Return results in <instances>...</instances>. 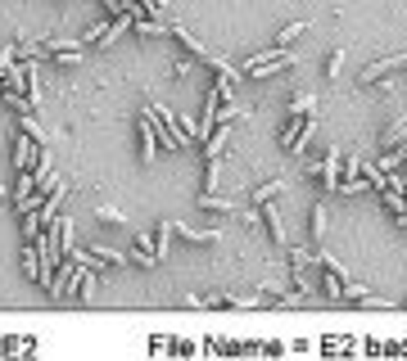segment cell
I'll use <instances>...</instances> for the list:
<instances>
[{
  "mask_svg": "<svg viewBox=\"0 0 407 361\" xmlns=\"http://www.w3.org/2000/svg\"><path fill=\"white\" fill-rule=\"evenodd\" d=\"M313 104H317V99H313V91H299V95L290 99V118H303V113H313Z\"/></svg>",
  "mask_w": 407,
  "mask_h": 361,
  "instance_id": "44dd1931",
  "label": "cell"
},
{
  "mask_svg": "<svg viewBox=\"0 0 407 361\" xmlns=\"http://www.w3.org/2000/svg\"><path fill=\"white\" fill-rule=\"evenodd\" d=\"M14 59H18V45H14V41H9L5 50H0V72H5L9 64H14Z\"/></svg>",
  "mask_w": 407,
  "mask_h": 361,
  "instance_id": "d6a6232c",
  "label": "cell"
},
{
  "mask_svg": "<svg viewBox=\"0 0 407 361\" xmlns=\"http://www.w3.org/2000/svg\"><path fill=\"white\" fill-rule=\"evenodd\" d=\"M18 217H23V240L32 244L36 235H41V217H32V213H18Z\"/></svg>",
  "mask_w": 407,
  "mask_h": 361,
  "instance_id": "4316f807",
  "label": "cell"
},
{
  "mask_svg": "<svg viewBox=\"0 0 407 361\" xmlns=\"http://www.w3.org/2000/svg\"><path fill=\"white\" fill-rule=\"evenodd\" d=\"M200 208H204V213H236V199H227V194L208 190V194L200 199Z\"/></svg>",
  "mask_w": 407,
  "mask_h": 361,
  "instance_id": "5bb4252c",
  "label": "cell"
},
{
  "mask_svg": "<svg viewBox=\"0 0 407 361\" xmlns=\"http://www.w3.org/2000/svg\"><path fill=\"white\" fill-rule=\"evenodd\" d=\"M227 140H231V122H222L217 131H208L204 140H200V149H204V158H222V149H227Z\"/></svg>",
  "mask_w": 407,
  "mask_h": 361,
  "instance_id": "9c48e42d",
  "label": "cell"
},
{
  "mask_svg": "<svg viewBox=\"0 0 407 361\" xmlns=\"http://www.w3.org/2000/svg\"><path fill=\"white\" fill-rule=\"evenodd\" d=\"M362 294H367V284L349 276V280H344V294H340V298H349V303H357V298H362Z\"/></svg>",
  "mask_w": 407,
  "mask_h": 361,
  "instance_id": "f1b7e54d",
  "label": "cell"
},
{
  "mask_svg": "<svg viewBox=\"0 0 407 361\" xmlns=\"http://www.w3.org/2000/svg\"><path fill=\"white\" fill-rule=\"evenodd\" d=\"M150 113H154V131H158V149H190V145H195L190 135H181L177 118H172V109L150 104Z\"/></svg>",
  "mask_w": 407,
  "mask_h": 361,
  "instance_id": "7a4b0ae2",
  "label": "cell"
},
{
  "mask_svg": "<svg viewBox=\"0 0 407 361\" xmlns=\"http://www.w3.org/2000/svg\"><path fill=\"white\" fill-rule=\"evenodd\" d=\"M290 68H299V55L294 50H281V45H271L263 50V55H254V59H244V77H254V82H271V77H281V72H290Z\"/></svg>",
  "mask_w": 407,
  "mask_h": 361,
  "instance_id": "6da1fadb",
  "label": "cell"
},
{
  "mask_svg": "<svg viewBox=\"0 0 407 361\" xmlns=\"http://www.w3.org/2000/svg\"><path fill=\"white\" fill-rule=\"evenodd\" d=\"M41 45H45V50L55 55V50H77L82 41H77V36H41Z\"/></svg>",
  "mask_w": 407,
  "mask_h": 361,
  "instance_id": "603a6c76",
  "label": "cell"
},
{
  "mask_svg": "<svg viewBox=\"0 0 407 361\" xmlns=\"http://www.w3.org/2000/svg\"><path fill=\"white\" fill-rule=\"evenodd\" d=\"M172 235H181L186 244H217V231H195L186 221H172Z\"/></svg>",
  "mask_w": 407,
  "mask_h": 361,
  "instance_id": "4fadbf2b",
  "label": "cell"
},
{
  "mask_svg": "<svg viewBox=\"0 0 407 361\" xmlns=\"http://www.w3.org/2000/svg\"><path fill=\"white\" fill-rule=\"evenodd\" d=\"M131 262H141V267H158V253H154V235H136V248H131Z\"/></svg>",
  "mask_w": 407,
  "mask_h": 361,
  "instance_id": "8fae6325",
  "label": "cell"
},
{
  "mask_svg": "<svg viewBox=\"0 0 407 361\" xmlns=\"http://www.w3.org/2000/svg\"><path fill=\"white\" fill-rule=\"evenodd\" d=\"M403 163H407V149H385V154H380V163H376V167H380V172H398Z\"/></svg>",
  "mask_w": 407,
  "mask_h": 361,
  "instance_id": "ac0fdd59",
  "label": "cell"
},
{
  "mask_svg": "<svg viewBox=\"0 0 407 361\" xmlns=\"http://www.w3.org/2000/svg\"><path fill=\"white\" fill-rule=\"evenodd\" d=\"M290 190V181H267V185H258V190H254V204L249 208H258V204H271V199H276V194H286Z\"/></svg>",
  "mask_w": 407,
  "mask_h": 361,
  "instance_id": "e0dca14e",
  "label": "cell"
},
{
  "mask_svg": "<svg viewBox=\"0 0 407 361\" xmlns=\"http://www.w3.org/2000/svg\"><path fill=\"white\" fill-rule=\"evenodd\" d=\"M313 135H317V113H303V118H290V122H286V131H281V145H286L290 154H303Z\"/></svg>",
  "mask_w": 407,
  "mask_h": 361,
  "instance_id": "3957f363",
  "label": "cell"
},
{
  "mask_svg": "<svg viewBox=\"0 0 407 361\" xmlns=\"http://www.w3.org/2000/svg\"><path fill=\"white\" fill-rule=\"evenodd\" d=\"M168 244H172V221H163V226L154 231V253H158V262L168 257Z\"/></svg>",
  "mask_w": 407,
  "mask_h": 361,
  "instance_id": "7402d4cb",
  "label": "cell"
},
{
  "mask_svg": "<svg viewBox=\"0 0 407 361\" xmlns=\"http://www.w3.org/2000/svg\"><path fill=\"white\" fill-rule=\"evenodd\" d=\"M0 199H5V185H0Z\"/></svg>",
  "mask_w": 407,
  "mask_h": 361,
  "instance_id": "e575fe53",
  "label": "cell"
},
{
  "mask_svg": "<svg viewBox=\"0 0 407 361\" xmlns=\"http://www.w3.org/2000/svg\"><path fill=\"white\" fill-rule=\"evenodd\" d=\"M18 131H23V135H32L36 145H45V131H41V122H36L32 113H18Z\"/></svg>",
  "mask_w": 407,
  "mask_h": 361,
  "instance_id": "ffe728a7",
  "label": "cell"
},
{
  "mask_svg": "<svg viewBox=\"0 0 407 361\" xmlns=\"http://www.w3.org/2000/svg\"><path fill=\"white\" fill-rule=\"evenodd\" d=\"M32 194V177L28 172H18V181H14V199H28Z\"/></svg>",
  "mask_w": 407,
  "mask_h": 361,
  "instance_id": "1f68e13d",
  "label": "cell"
},
{
  "mask_svg": "<svg viewBox=\"0 0 407 361\" xmlns=\"http://www.w3.org/2000/svg\"><path fill=\"white\" fill-rule=\"evenodd\" d=\"M322 68H326V77H340V72H344V50H340V45L326 55V64H322Z\"/></svg>",
  "mask_w": 407,
  "mask_h": 361,
  "instance_id": "484cf974",
  "label": "cell"
},
{
  "mask_svg": "<svg viewBox=\"0 0 407 361\" xmlns=\"http://www.w3.org/2000/svg\"><path fill=\"white\" fill-rule=\"evenodd\" d=\"M258 217L267 221L271 244H290V235H286V217H281V208H276V204H258Z\"/></svg>",
  "mask_w": 407,
  "mask_h": 361,
  "instance_id": "8992f818",
  "label": "cell"
},
{
  "mask_svg": "<svg viewBox=\"0 0 407 361\" xmlns=\"http://www.w3.org/2000/svg\"><path fill=\"white\" fill-rule=\"evenodd\" d=\"M303 32H308V23H290V28H281V32H276V45H281V50H290V41H294V36H303Z\"/></svg>",
  "mask_w": 407,
  "mask_h": 361,
  "instance_id": "cb8c5ba5",
  "label": "cell"
},
{
  "mask_svg": "<svg viewBox=\"0 0 407 361\" xmlns=\"http://www.w3.org/2000/svg\"><path fill=\"white\" fill-rule=\"evenodd\" d=\"M95 253H100L109 267H122V262H127V253H118V248H104V244H95Z\"/></svg>",
  "mask_w": 407,
  "mask_h": 361,
  "instance_id": "f546056e",
  "label": "cell"
},
{
  "mask_svg": "<svg viewBox=\"0 0 407 361\" xmlns=\"http://www.w3.org/2000/svg\"><path fill=\"white\" fill-rule=\"evenodd\" d=\"M403 68H407V50H403V55H385V59H371V64L362 68V82H367V86H371V82H385L389 72H403Z\"/></svg>",
  "mask_w": 407,
  "mask_h": 361,
  "instance_id": "277c9868",
  "label": "cell"
},
{
  "mask_svg": "<svg viewBox=\"0 0 407 361\" xmlns=\"http://www.w3.org/2000/svg\"><path fill=\"white\" fill-rule=\"evenodd\" d=\"M154 149H158V131H154V113L145 109L141 113V158H145V167L154 163Z\"/></svg>",
  "mask_w": 407,
  "mask_h": 361,
  "instance_id": "52a82bcc",
  "label": "cell"
},
{
  "mask_svg": "<svg viewBox=\"0 0 407 361\" xmlns=\"http://www.w3.org/2000/svg\"><path fill=\"white\" fill-rule=\"evenodd\" d=\"M213 118H217V122H236V118H244V109H240V104H227V109L217 104V113H213Z\"/></svg>",
  "mask_w": 407,
  "mask_h": 361,
  "instance_id": "4dcf8cb0",
  "label": "cell"
},
{
  "mask_svg": "<svg viewBox=\"0 0 407 361\" xmlns=\"http://www.w3.org/2000/svg\"><path fill=\"white\" fill-rule=\"evenodd\" d=\"M23 271H28V280H41V248L32 244H23Z\"/></svg>",
  "mask_w": 407,
  "mask_h": 361,
  "instance_id": "2e32d148",
  "label": "cell"
},
{
  "mask_svg": "<svg viewBox=\"0 0 407 361\" xmlns=\"http://www.w3.org/2000/svg\"><path fill=\"white\" fill-rule=\"evenodd\" d=\"M326 217H330L326 199H322V204H313V240H326Z\"/></svg>",
  "mask_w": 407,
  "mask_h": 361,
  "instance_id": "d6986e66",
  "label": "cell"
},
{
  "mask_svg": "<svg viewBox=\"0 0 407 361\" xmlns=\"http://www.w3.org/2000/svg\"><path fill=\"white\" fill-rule=\"evenodd\" d=\"M131 32H136V36H141V41H145V36H168L172 28H168V18H145V14H136Z\"/></svg>",
  "mask_w": 407,
  "mask_h": 361,
  "instance_id": "7c38bea8",
  "label": "cell"
},
{
  "mask_svg": "<svg viewBox=\"0 0 407 361\" xmlns=\"http://www.w3.org/2000/svg\"><path fill=\"white\" fill-rule=\"evenodd\" d=\"M68 257H72V262H77V267H86V271H95V276H100V271L109 267V262H104V257H100V253H95V248H91V253H82V248H77V244H72V253H68Z\"/></svg>",
  "mask_w": 407,
  "mask_h": 361,
  "instance_id": "9a60e30c",
  "label": "cell"
},
{
  "mask_svg": "<svg viewBox=\"0 0 407 361\" xmlns=\"http://www.w3.org/2000/svg\"><path fill=\"white\" fill-rule=\"evenodd\" d=\"M172 36H177V41H181V45H186V55H190V59H200V64H213V59H217V55H213V50H208V45L200 41V36H190L186 28H172Z\"/></svg>",
  "mask_w": 407,
  "mask_h": 361,
  "instance_id": "ba28073f",
  "label": "cell"
},
{
  "mask_svg": "<svg viewBox=\"0 0 407 361\" xmlns=\"http://www.w3.org/2000/svg\"><path fill=\"white\" fill-rule=\"evenodd\" d=\"M340 149H326V158H322V163H313V167H308V172H313V177H322V185H326V190H335V185H340Z\"/></svg>",
  "mask_w": 407,
  "mask_h": 361,
  "instance_id": "5b68a950",
  "label": "cell"
},
{
  "mask_svg": "<svg viewBox=\"0 0 407 361\" xmlns=\"http://www.w3.org/2000/svg\"><path fill=\"white\" fill-rule=\"evenodd\" d=\"M398 226H403V231H407V213H398Z\"/></svg>",
  "mask_w": 407,
  "mask_h": 361,
  "instance_id": "836d02e7",
  "label": "cell"
},
{
  "mask_svg": "<svg viewBox=\"0 0 407 361\" xmlns=\"http://www.w3.org/2000/svg\"><path fill=\"white\" fill-rule=\"evenodd\" d=\"M380 145H385V149L407 145V113H398L394 122H385V131H380Z\"/></svg>",
  "mask_w": 407,
  "mask_h": 361,
  "instance_id": "30bf717a",
  "label": "cell"
},
{
  "mask_svg": "<svg viewBox=\"0 0 407 361\" xmlns=\"http://www.w3.org/2000/svg\"><path fill=\"white\" fill-rule=\"evenodd\" d=\"M77 59H82V45H77V50H55V55H50V64H55V68H72Z\"/></svg>",
  "mask_w": 407,
  "mask_h": 361,
  "instance_id": "d4e9b609",
  "label": "cell"
},
{
  "mask_svg": "<svg viewBox=\"0 0 407 361\" xmlns=\"http://www.w3.org/2000/svg\"><path fill=\"white\" fill-rule=\"evenodd\" d=\"M95 217H100V221H109V226H122V221H127V217H122L114 204H100V208H95Z\"/></svg>",
  "mask_w": 407,
  "mask_h": 361,
  "instance_id": "83f0119b",
  "label": "cell"
}]
</instances>
